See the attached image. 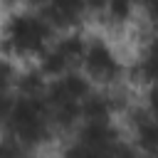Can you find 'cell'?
I'll use <instances>...</instances> for the list:
<instances>
[{
    "mask_svg": "<svg viewBox=\"0 0 158 158\" xmlns=\"http://www.w3.org/2000/svg\"><path fill=\"white\" fill-rule=\"evenodd\" d=\"M79 69L99 89H121L128 79V59L106 32H89Z\"/></svg>",
    "mask_w": 158,
    "mask_h": 158,
    "instance_id": "7a4b0ae2",
    "label": "cell"
},
{
    "mask_svg": "<svg viewBox=\"0 0 158 158\" xmlns=\"http://www.w3.org/2000/svg\"><path fill=\"white\" fill-rule=\"evenodd\" d=\"M141 10V0H106L101 20L111 27H128L136 20V12Z\"/></svg>",
    "mask_w": 158,
    "mask_h": 158,
    "instance_id": "8992f818",
    "label": "cell"
},
{
    "mask_svg": "<svg viewBox=\"0 0 158 158\" xmlns=\"http://www.w3.org/2000/svg\"><path fill=\"white\" fill-rule=\"evenodd\" d=\"M128 77H133L141 86L158 84V30L141 42L136 57L128 62Z\"/></svg>",
    "mask_w": 158,
    "mask_h": 158,
    "instance_id": "5b68a950",
    "label": "cell"
},
{
    "mask_svg": "<svg viewBox=\"0 0 158 158\" xmlns=\"http://www.w3.org/2000/svg\"><path fill=\"white\" fill-rule=\"evenodd\" d=\"M126 138L146 156V158H156L158 156V118L151 116L141 104L133 111H126V116L121 118Z\"/></svg>",
    "mask_w": 158,
    "mask_h": 158,
    "instance_id": "3957f363",
    "label": "cell"
},
{
    "mask_svg": "<svg viewBox=\"0 0 158 158\" xmlns=\"http://www.w3.org/2000/svg\"><path fill=\"white\" fill-rule=\"evenodd\" d=\"M57 37L54 25L40 7L15 2L0 20V52L20 64H35Z\"/></svg>",
    "mask_w": 158,
    "mask_h": 158,
    "instance_id": "6da1fadb",
    "label": "cell"
},
{
    "mask_svg": "<svg viewBox=\"0 0 158 158\" xmlns=\"http://www.w3.org/2000/svg\"><path fill=\"white\" fill-rule=\"evenodd\" d=\"M40 10L47 15L57 32L86 27V20L91 17L86 0H47Z\"/></svg>",
    "mask_w": 158,
    "mask_h": 158,
    "instance_id": "277c9868",
    "label": "cell"
},
{
    "mask_svg": "<svg viewBox=\"0 0 158 158\" xmlns=\"http://www.w3.org/2000/svg\"><path fill=\"white\" fill-rule=\"evenodd\" d=\"M30 148L25 143H20L15 136L0 131V158H30Z\"/></svg>",
    "mask_w": 158,
    "mask_h": 158,
    "instance_id": "9c48e42d",
    "label": "cell"
},
{
    "mask_svg": "<svg viewBox=\"0 0 158 158\" xmlns=\"http://www.w3.org/2000/svg\"><path fill=\"white\" fill-rule=\"evenodd\" d=\"M104 2H106V0H86L91 17H101V12H104Z\"/></svg>",
    "mask_w": 158,
    "mask_h": 158,
    "instance_id": "8fae6325",
    "label": "cell"
},
{
    "mask_svg": "<svg viewBox=\"0 0 158 158\" xmlns=\"http://www.w3.org/2000/svg\"><path fill=\"white\" fill-rule=\"evenodd\" d=\"M57 158H114V148H96L74 136H67L57 148Z\"/></svg>",
    "mask_w": 158,
    "mask_h": 158,
    "instance_id": "52a82bcc",
    "label": "cell"
},
{
    "mask_svg": "<svg viewBox=\"0 0 158 158\" xmlns=\"http://www.w3.org/2000/svg\"><path fill=\"white\" fill-rule=\"evenodd\" d=\"M22 2H25V5H32V7H42L47 0H22Z\"/></svg>",
    "mask_w": 158,
    "mask_h": 158,
    "instance_id": "7c38bea8",
    "label": "cell"
},
{
    "mask_svg": "<svg viewBox=\"0 0 158 158\" xmlns=\"http://www.w3.org/2000/svg\"><path fill=\"white\" fill-rule=\"evenodd\" d=\"M20 69H22V64L17 59H12L10 54L0 52V94H15Z\"/></svg>",
    "mask_w": 158,
    "mask_h": 158,
    "instance_id": "ba28073f",
    "label": "cell"
},
{
    "mask_svg": "<svg viewBox=\"0 0 158 158\" xmlns=\"http://www.w3.org/2000/svg\"><path fill=\"white\" fill-rule=\"evenodd\" d=\"M141 106L158 118V84H151V86H143V99H141Z\"/></svg>",
    "mask_w": 158,
    "mask_h": 158,
    "instance_id": "30bf717a",
    "label": "cell"
}]
</instances>
